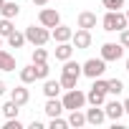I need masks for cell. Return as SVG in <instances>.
<instances>
[{
	"instance_id": "obj_1",
	"label": "cell",
	"mask_w": 129,
	"mask_h": 129,
	"mask_svg": "<svg viewBox=\"0 0 129 129\" xmlns=\"http://www.w3.org/2000/svg\"><path fill=\"white\" fill-rule=\"evenodd\" d=\"M79 79H81V63H76V61H71V58L63 61V69H61V89H63V91L76 89Z\"/></svg>"
},
{
	"instance_id": "obj_2",
	"label": "cell",
	"mask_w": 129,
	"mask_h": 129,
	"mask_svg": "<svg viewBox=\"0 0 129 129\" xmlns=\"http://www.w3.org/2000/svg\"><path fill=\"white\" fill-rule=\"evenodd\" d=\"M101 25L106 33H119L129 25V20H126V13H121V10H106V15L101 18Z\"/></svg>"
},
{
	"instance_id": "obj_3",
	"label": "cell",
	"mask_w": 129,
	"mask_h": 129,
	"mask_svg": "<svg viewBox=\"0 0 129 129\" xmlns=\"http://www.w3.org/2000/svg\"><path fill=\"white\" fill-rule=\"evenodd\" d=\"M104 101H106V79L96 76L94 84H91V89H89V94H86V104H91V106H104Z\"/></svg>"
},
{
	"instance_id": "obj_4",
	"label": "cell",
	"mask_w": 129,
	"mask_h": 129,
	"mask_svg": "<svg viewBox=\"0 0 129 129\" xmlns=\"http://www.w3.org/2000/svg\"><path fill=\"white\" fill-rule=\"evenodd\" d=\"M48 41H51V30L43 28L41 23L25 28V43H30V46H46Z\"/></svg>"
},
{
	"instance_id": "obj_5",
	"label": "cell",
	"mask_w": 129,
	"mask_h": 129,
	"mask_svg": "<svg viewBox=\"0 0 129 129\" xmlns=\"http://www.w3.org/2000/svg\"><path fill=\"white\" fill-rule=\"evenodd\" d=\"M106 71V61L99 56V58H89L86 63H81V76H89V79H96V76H104Z\"/></svg>"
},
{
	"instance_id": "obj_6",
	"label": "cell",
	"mask_w": 129,
	"mask_h": 129,
	"mask_svg": "<svg viewBox=\"0 0 129 129\" xmlns=\"http://www.w3.org/2000/svg\"><path fill=\"white\" fill-rule=\"evenodd\" d=\"M61 104H63V109H84L86 106V94L84 91H79V89H69L66 91V96L61 99Z\"/></svg>"
},
{
	"instance_id": "obj_7",
	"label": "cell",
	"mask_w": 129,
	"mask_h": 129,
	"mask_svg": "<svg viewBox=\"0 0 129 129\" xmlns=\"http://www.w3.org/2000/svg\"><path fill=\"white\" fill-rule=\"evenodd\" d=\"M38 23H41L43 28H56V25L61 23V15H58L56 8H46V5H43V10L38 13Z\"/></svg>"
},
{
	"instance_id": "obj_8",
	"label": "cell",
	"mask_w": 129,
	"mask_h": 129,
	"mask_svg": "<svg viewBox=\"0 0 129 129\" xmlns=\"http://www.w3.org/2000/svg\"><path fill=\"white\" fill-rule=\"evenodd\" d=\"M71 43H74V48H76V51H86V48L91 46V30H86V28H79V30H74V36H71Z\"/></svg>"
},
{
	"instance_id": "obj_9",
	"label": "cell",
	"mask_w": 129,
	"mask_h": 129,
	"mask_svg": "<svg viewBox=\"0 0 129 129\" xmlns=\"http://www.w3.org/2000/svg\"><path fill=\"white\" fill-rule=\"evenodd\" d=\"M124 56V46L121 43H104L101 46V58L109 63V61H119Z\"/></svg>"
},
{
	"instance_id": "obj_10",
	"label": "cell",
	"mask_w": 129,
	"mask_h": 129,
	"mask_svg": "<svg viewBox=\"0 0 129 129\" xmlns=\"http://www.w3.org/2000/svg\"><path fill=\"white\" fill-rule=\"evenodd\" d=\"M104 114H106V119H111V121H119L121 116H124V106H121V101H104Z\"/></svg>"
},
{
	"instance_id": "obj_11",
	"label": "cell",
	"mask_w": 129,
	"mask_h": 129,
	"mask_svg": "<svg viewBox=\"0 0 129 129\" xmlns=\"http://www.w3.org/2000/svg\"><path fill=\"white\" fill-rule=\"evenodd\" d=\"M104 121H106L104 106H91V109H86V124H94V126H99V124H104Z\"/></svg>"
},
{
	"instance_id": "obj_12",
	"label": "cell",
	"mask_w": 129,
	"mask_h": 129,
	"mask_svg": "<svg viewBox=\"0 0 129 129\" xmlns=\"http://www.w3.org/2000/svg\"><path fill=\"white\" fill-rule=\"evenodd\" d=\"M71 36H74V30H71L69 25H63V23H58V25L53 28V33H51V38H53L56 43H66V41H71Z\"/></svg>"
},
{
	"instance_id": "obj_13",
	"label": "cell",
	"mask_w": 129,
	"mask_h": 129,
	"mask_svg": "<svg viewBox=\"0 0 129 129\" xmlns=\"http://www.w3.org/2000/svg\"><path fill=\"white\" fill-rule=\"evenodd\" d=\"M10 99H13L18 106H25V104L30 101V91L25 89V84H23V86H15V89L10 91Z\"/></svg>"
},
{
	"instance_id": "obj_14",
	"label": "cell",
	"mask_w": 129,
	"mask_h": 129,
	"mask_svg": "<svg viewBox=\"0 0 129 129\" xmlns=\"http://www.w3.org/2000/svg\"><path fill=\"white\" fill-rule=\"evenodd\" d=\"M76 23H79V28H86V30H91V28H96V13H91V10H84V13H79Z\"/></svg>"
},
{
	"instance_id": "obj_15",
	"label": "cell",
	"mask_w": 129,
	"mask_h": 129,
	"mask_svg": "<svg viewBox=\"0 0 129 129\" xmlns=\"http://www.w3.org/2000/svg\"><path fill=\"white\" fill-rule=\"evenodd\" d=\"M71 56H74V43H71V41L56 46V61H69Z\"/></svg>"
},
{
	"instance_id": "obj_16",
	"label": "cell",
	"mask_w": 129,
	"mask_h": 129,
	"mask_svg": "<svg viewBox=\"0 0 129 129\" xmlns=\"http://www.w3.org/2000/svg\"><path fill=\"white\" fill-rule=\"evenodd\" d=\"M63 89H61V81H51V79H43V94H46V99H53V96H58Z\"/></svg>"
},
{
	"instance_id": "obj_17",
	"label": "cell",
	"mask_w": 129,
	"mask_h": 129,
	"mask_svg": "<svg viewBox=\"0 0 129 129\" xmlns=\"http://www.w3.org/2000/svg\"><path fill=\"white\" fill-rule=\"evenodd\" d=\"M43 111H46L48 116H61V111H63V104H61V99H58V96L48 99V101H46V106H43Z\"/></svg>"
},
{
	"instance_id": "obj_18",
	"label": "cell",
	"mask_w": 129,
	"mask_h": 129,
	"mask_svg": "<svg viewBox=\"0 0 129 129\" xmlns=\"http://www.w3.org/2000/svg\"><path fill=\"white\" fill-rule=\"evenodd\" d=\"M66 121H69V126H76V129H79V126L86 124V114H84L81 109H71V114H69Z\"/></svg>"
},
{
	"instance_id": "obj_19",
	"label": "cell",
	"mask_w": 129,
	"mask_h": 129,
	"mask_svg": "<svg viewBox=\"0 0 129 129\" xmlns=\"http://www.w3.org/2000/svg\"><path fill=\"white\" fill-rule=\"evenodd\" d=\"M0 71H15V58L0 48Z\"/></svg>"
},
{
	"instance_id": "obj_20",
	"label": "cell",
	"mask_w": 129,
	"mask_h": 129,
	"mask_svg": "<svg viewBox=\"0 0 129 129\" xmlns=\"http://www.w3.org/2000/svg\"><path fill=\"white\" fill-rule=\"evenodd\" d=\"M0 13H3V18H18L20 15V5L18 3H8V0H5V3H3V8H0Z\"/></svg>"
},
{
	"instance_id": "obj_21",
	"label": "cell",
	"mask_w": 129,
	"mask_h": 129,
	"mask_svg": "<svg viewBox=\"0 0 129 129\" xmlns=\"http://www.w3.org/2000/svg\"><path fill=\"white\" fill-rule=\"evenodd\" d=\"M38 81V76H36V66L30 63V66H25V69H20V84H36Z\"/></svg>"
},
{
	"instance_id": "obj_22",
	"label": "cell",
	"mask_w": 129,
	"mask_h": 129,
	"mask_svg": "<svg viewBox=\"0 0 129 129\" xmlns=\"http://www.w3.org/2000/svg\"><path fill=\"white\" fill-rule=\"evenodd\" d=\"M0 109H3V116H5V119H15V116L20 114V106H18V104H15L13 99H10L8 104H3Z\"/></svg>"
},
{
	"instance_id": "obj_23",
	"label": "cell",
	"mask_w": 129,
	"mask_h": 129,
	"mask_svg": "<svg viewBox=\"0 0 129 129\" xmlns=\"http://www.w3.org/2000/svg\"><path fill=\"white\" fill-rule=\"evenodd\" d=\"M8 46H10V48H23V46H25V33L13 30V33L8 36Z\"/></svg>"
},
{
	"instance_id": "obj_24",
	"label": "cell",
	"mask_w": 129,
	"mask_h": 129,
	"mask_svg": "<svg viewBox=\"0 0 129 129\" xmlns=\"http://www.w3.org/2000/svg\"><path fill=\"white\" fill-rule=\"evenodd\" d=\"M121 91H124V81H121V79H106V94L119 96Z\"/></svg>"
},
{
	"instance_id": "obj_25",
	"label": "cell",
	"mask_w": 129,
	"mask_h": 129,
	"mask_svg": "<svg viewBox=\"0 0 129 129\" xmlns=\"http://www.w3.org/2000/svg\"><path fill=\"white\" fill-rule=\"evenodd\" d=\"M46 61H48V51L43 46H36L30 53V63H46Z\"/></svg>"
},
{
	"instance_id": "obj_26",
	"label": "cell",
	"mask_w": 129,
	"mask_h": 129,
	"mask_svg": "<svg viewBox=\"0 0 129 129\" xmlns=\"http://www.w3.org/2000/svg\"><path fill=\"white\" fill-rule=\"evenodd\" d=\"M13 30H15V25H13L10 18H3V20H0V36H3V38H8Z\"/></svg>"
},
{
	"instance_id": "obj_27",
	"label": "cell",
	"mask_w": 129,
	"mask_h": 129,
	"mask_svg": "<svg viewBox=\"0 0 129 129\" xmlns=\"http://www.w3.org/2000/svg\"><path fill=\"white\" fill-rule=\"evenodd\" d=\"M33 66H36V76H38V81L48 79V74H51V69H48V61H46V63H33Z\"/></svg>"
},
{
	"instance_id": "obj_28",
	"label": "cell",
	"mask_w": 129,
	"mask_h": 129,
	"mask_svg": "<svg viewBox=\"0 0 129 129\" xmlns=\"http://www.w3.org/2000/svg\"><path fill=\"white\" fill-rule=\"evenodd\" d=\"M101 5L106 10H121L124 8V0H101Z\"/></svg>"
},
{
	"instance_id": "obj_29",
	"label": "cell",
	"mask_w": 129,
	"mask_h": 129,
	"mask_svg": "<svg viewBox=\"0 0 129 129\" xmlns=\"http://www.w3.org/2000/svg\"><path fill=\"white\" fill-rule=\"evenodd\" d=\"M69 121L66 119H61V116H51V129H66Z\"/></svg>"
},
{
	"instance_id": "obj_30",
	"label": "cell",
	"mask_w": 129,
	"mask_h": 129,
	"mask_svg": "<svg viewBox=\"0 0 129 129\" xmlns=\"http://www.w3.org/2000/svg\"><path fill=\"white\" fill-rule=\"evenodd\" d=\"M5 129H23V121L15 116V119H8L5 121Z\"/></svg>"
},
{
	"instance_id": "obj_31",
	"label": "cell",
	"mask_w": 129,
	"mask_h": 129,
	"mask_svg": "<svg viewBox=\"0 0 129 129\" xmlns=\"http://www.w3.org/2000/svg\"><path fill=\"white\" fill-rule=\"evenodd\" d=\"M119 43H121L124 48H129V28H124V30H119Z\"/></svg>"
},
{
	"instance_id": "obj_32",
	"label": "cell",
	"mask_w": 129,
	"mask_h": 129,
	"mask_svg": "<svg viewBox=\"0 0 129 129\" xmlns=\"http://www.w3.org/2000/svg\"><path fill=\"white\" fill-rule=\"evenodd\" d=\"M121 106H124V114H129V96H126V99L121 101Z\"/></svg>"
},
{
	"instance_id": "obj_33",
	"label": "cell",
	"mask_w": 129,
	"mask_h": 129,
	"mask_svg": "<svg viewBox=\"0 0 129 129\" xmlns=\"http://www.w3.org/2000/svg\"><path fill=\"white\" fill-rule=\"evenodd\" d=\"M33 5H38V8H43V5H48V0H33Z\"/></svg>"
},
{
	"instance_id": "obj_34",
	"label": "cell",
	"mask_w": 129,
	"mask_h": 129,
	"mask_svg": "<svg viewBox=\"0 0 129 129\" xmlns=\"http://www.w3.org/2000/svg\"><path fill=\"white\" fill-rule=\"evenodd\" d=\"M3 94H5V81L0 79V96H3Z\"/></svg>"
},
{
	"instance_id": "obj_35",
	"label": "cell",
	"mask_w": 129,
	"mask_h": 129,
	"mask_svg": "<svg viewBox=\"0 0 129 129\" xmlns=\"http://www.w3.org/2000/svg\"><path fill=\"white\" fill-rule=\"evenodd\" d=\"M0 48H3V36H0Z\"/></svg>"
},
{
	"instance_id": "obj_36",
	"label": "cell",
	"mask_w": 129,
	"mask_h": 129,
	"mask_svg": "<svg viewBox=\"0 0 129 129\" xmlns=\"http://www.w3.org/2000/svg\"><path fill=\"white\" fill-rule=\"evenodd\" d=\"M126 71H129V58H126Z\"/></svg>"
},
{
	"instance_id": "obj_37",
	"label": "cell",
	"mask_w": 129,
	"mask_h": 129,
	"mask_svg": "<svg viewBox=\"0 0 129 129\" xmlns=\"http://www.w3.org/2000/svg\"><path fill=\"white\" fill-rule=\"evenodd\" d=\"M126 20H129V8H126Z\"/></svg>"
},
{
	"instance_id": "obj_38",
	"label": "cell",
	"mask_w": 129,
	"mask_h": 129,
	"mask_svg": "<svg viewBox=\"0 0 129 129\" xmlns=\"http://www.w3.org/2000/svg\"><path fill=\"white\" fill-rule=\"evenodd\" d=\"M3 3H5V0H0V8H3Z\"/></svg>"
},
{
	"instance_id": "obj_39",
	"label": "cell",
	"mask_w": 129,
	"mask_h": 129,
	"mask_svg": "<svg viewBox=\"0 0 129 129\" xmlns=\"http://www.w3.org/2000/svg\"><path fill=\"white\" fill-rule=\"evenodd\" d=\"M0 116H3V109H0Z\"/></svg>"
}]
</instances>
